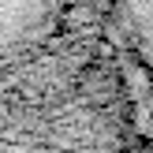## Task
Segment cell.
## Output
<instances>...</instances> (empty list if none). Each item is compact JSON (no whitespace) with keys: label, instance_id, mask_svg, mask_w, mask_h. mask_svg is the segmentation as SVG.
Returning a JSON list of instances; mask_svg holds the SVG:
<instances>
[{"label":"cell","instance_id":"1","mask_svg":"<svg viewBox=\"0 0 153 153\" xmlns=\"http://www.w3.org/2000/svg\"><path fill=\"white\" fill-rule=\"evenodd\" d=\"M120 7H123L127 30L138 45V56L153 79V0H120Z\"/></svg>","mask_w":153,"mask_h":153}]
</instances>
